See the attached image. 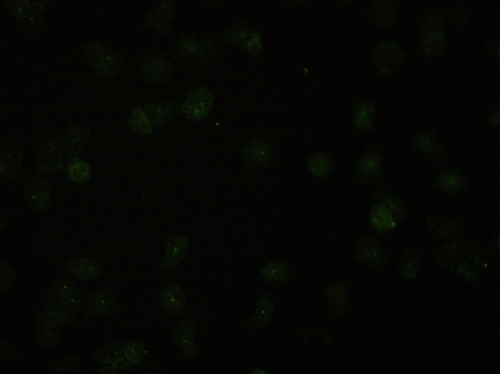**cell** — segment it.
<instances>
[{
	"label": "cell",
	"instance_id": "obj_1",
	"mask_svg": "<svg viewBox=\"0 0 500 374\" xmlns=\"http://www.w3.org/2000/svg\"><path fill=\"white\" fill-rule=\"evenodd\" d=\"M85 53L95 73L104 78H111L120 70V56L110 48L99 43H91L85 47Z\"/></svg>",
	"mask_w": 500,
	"mask_h": 374
},
{
	"label": "cell",
	"instance_id": "obj_2",
	"mask_svg": "<svg viewBox=\"0 0 500 374\" xmlns=\"http://www.w3.org/2000/svg\"><path fill=\"white\" fill-rule=\"evenodd\" d=\"M213 102L211 93L203 87L191 92L182 103L181 111L188 118L200 120L208 115Z\"/></svg>",
	"mask_w": 500,
	"mask_h": 374
},
{
	"label": "cell",
	"instance_id": "obj_3",
	"mask_svg": "<svg viewBox=\"0 0 500 374\" xmlns=\"http://www.w3.org/2000/svg\"><path fill=\"white\" fill-rule=\"evenodd\" d=\"M355 255L357 259L368 267L380 269L384 265L386 256L379 241L375 237H362L356 246Z\"/></svg>",
	"mask_w": 500,
	"mask_h": 374
},
{
	"label": "cell",
	"instance_id": "obj_4",
	"mask_svg": "<svg viewBox=\"0 0 500 374\" xmlns=\"http://www.w3.org/2000/svg\"><path fill=\"white\" fill-rule=\"evenodd\" d=\"M381 172V156L377 146H369L358 160L355 169V175L358 180L371 182L379 177Z\"/></svg>",
	"mask_w": 500,
	"mask_h": 374
},
{
	"label": "cell",
	"instance_id": "obj_5",
	"mask_svg": "<svg viewBox=\"0 0 500 374\" xmlns=\"http://www.w3.org/2000/svg\"><path fill=\"white\" fill-rule=\"evenodd\" d=\"M74 312L75 311L50 300L36 317L35 327L37 330L47 326L61 327L73 320Z\"/></svg>",
	"mask_w": 500,
	"mask_h": 374
},
{
	"label": "cell",
	"instance_id": "obj_6",
	"mask_svg": "<svg viewBox=\"0 0 500 374\" xmlns=\"http://www.w3.org/2000/svg\"><path fill=\"white\" fill-rule=\"evenodd\" d=\"M47 292L50 300L75 311L78 307L81 295L71 281L64 279L54 280L48 287Z\"/></svg>",
	"mask_w": 500,
	"mask_h": 374
},
{
	"label": "cell",
	"instance_id": "obj_7",
	"mask_svg": "<svg viewBox=\"0 0 500 374\" xmlns=\"http://www.w3.org/2000/svg\"><path fill=\"white\" fill-rule=\"evenodd\" d=\"M7 7L13 16L27 26H36L39 22L45 7L42 1L27 0L8 2Z\"/></svg>",
	"mask_w": 500,
	"mask_h": 374
},
{
	"label": "cell",
	"instance_id": "obj_8",
	"mask_svg": "<svg viewBox=\"0 0 500 374\" xmlns=\"http://www.w3.org/2000/svg\"><path fill=\"white\" fill-rule=\"evenodd\" d=\"M375 56L379 71L384 75L393 72L404 59L400 48L396 44L390 42L382 43L377 46Z\"/></svg>",
	"mask_w": 500,
	"mask_h": 374
},
{
	"label": "cell",
	"instance_id": "obj_9",
	"mask_svg": "<svg viewBox=\"0 0 500 374\" xmlns=\"http://www.w3.org/2000/svg\"><path fill=\"white\" fill-rule=\"evenodd\" d=\"M143 76L150 83L159 84L167 81L172 74V66L169 60L161 55L148 58L142 66Z\"/></svg>",
	"mask_w": 500,
	"mask_h": 374
},
{
	"label": "cell",
	"instance_id": "obj_10",
	"mask_svg": "<svg viewBox=\"0 0 500 374\" xmlns=\"http://www.w3.org/2000/svg\"><path fill=\"white\" fill-rule=\"evenodd\" d=\"M272 156L271 146L259 139L250 141L242 153L243 161L248 167H265L270 163Z\"/></svg>",
	"mask_w": 500,
	"mask_h": 374
},
{
	"label": "cell",
	"instance_id": "obj_11",
	"mask_svg": "<svg viewBox=\"0 0 500 374\" xmlns=\"http://www.w3.org/2000/svg\"><path fill=\"white\" fill-rule=\"evenodd\" d=\"M50 185L43 178L36 177L27 184L26 198L35 209L43 211L49 207L51 203Z\"/></svg>",
	"mask_w": 500,
	"mask_h": 374
},
{
	"label": "cell",
	"instance_id": "obj_12",
	"mask_svg": "<svg viewBox=\"0 0 500 374\" xmlns=\"http://www.w3.org/2000/svg\"><path fill=\"white\" fill-rule=\"evenodd\" d=\"M161 304L169 315L177 317L182 315L186 304L185 295L178 285L169 283L161 289L160 295Z\"/></svg>",
	"mask_w": 500,
	"mask_h": 374
},
{
	"label": "cell",
	"instance_id": "obj_13",
	"mask_svg": "<svg viewBox=\"0 0 500 374\" xmlns=\"http://www.w3.org/2000/svg\"><path fill=\"white\" fill-rule=\"evenodd\" d=\"M119 302L109 292L98 291L90 295L85 304V312L90 315L109 314L120 308Z\"/></svg>",
	"mask_w": 500,
	"mask_h": 374
},
{
	"label": "cell",
	"instance_id": "obj_14",
	"mask_svg": "<svg viewBox=\"0 0 500 374\" xmlns=\"http://www.w3.org/2000/svg\"><path fill=\"white\" fill-rule=\"evenodd\" d=\"M195 333L194 325L187 320L179 322L174 333L175 343L189 357H194L197 353V348L193 339Z\"/></svg>",
	"mask_w": 500,
	"mask_h": 374
},
{
	"label": "cell",
	"instance_id": "obj_15",
	"mask_svg": "<svg viewBox=\"0 0 500 374\" xmlns=\"http://www.w3.org/2000/svg\"><path fill=\"white\" fill-rule=\"evenodd\" d=\"M142 110L152 125L159 126L165 124L175 115L177 107L175 103L169 101L146 104L143 106Z\"/></svg>",
	"mask_w": 500,
	"mask_h": 374
},
{
	"label": "cell",
	"instance_id": "obj_16",
	"mask_svg": "<svg viewBox=\"0 0 500 374\" xmlns=\"http://www.w3.org/2000/svg\"><path fill=\"white\" fill-rule=\"evenodd\" d=\"M426 225L430 231L443 237L457 236L462 230V225L457 220L438 215L428 216Z\"/></svg>",
	"mask_w": 500,
	"mask_h": 374
},
{
	"label": "cell",
	"instance_id": "obj_17",
	"mask_svg": "<svg viewBox=\"0 0 500 374\" xmlns=\"http://www.w3.org/2000/svg\"><path fill=\"white\" fill-rule=\"evenodd\" d=\"M39 152L38 164L40 169L51 172L61 168L62 150L58 142L48 141L43 144Z\"/></svg>",
	"mask_w": 500,
	"mask_h": 374
},
{
	"label": "cell",
	"instance_id": "obj_18",
	"mask_svg": "<svg viewBox=\"0 0 500 374\" xmlns=\"http://www.w3.org/2000/svg\"><path fill=\"white\" fill-rule=\"evenodd\" d=\"M419 42L421 50L426 55L435 57L444 51L447 40L441 30H433L422 32Z\"/></svg>",
	"mask_w": 500,
	"mask_h": 374
},
{
	"label": "cell",
	"instance_id": "obj_19",
	"mask_svg": "<svg viewBox=\"0 0 500 374\" xmlns=\"http://www.w3.org/2000/svg\"><path fill=\"white\" fill-rule=\"evenodd\" d=\"M68 268L75 277L83 280L95 279L102 272L101 266L96 262L85 257L71 260Z\"/></svg>",
	"mask_w": 500,
	"mask_h": 374
},
{
	"label": "cell",
	"instance_id": "obj_20",
	"mask_svg": "<svg viewBox=\"0 0 500 374\" xmlns=\"http://www.w3.org/2000/svg\"><path fill=\"white\" fill-rule=\"evenodd\" d=\"M466 180L460 173L449 170L441 172L437 178V184L442 191L456 195L463 191L466 186Z\"/></svg>",
	"mask_w": 500,
	"mask_h": 374
},
{
	"label": "cell",
	"instance_id": "obj_21",
	"mask_svg": "<svg viewBox=\"0 0 500 374\" xmlns=\"http://www.w3.org/2000/svg\"><path fill=\"white\" fill-rule=\"evenodd\" d=\"M174 8L171 1L162 2L150 12L147 18L148 24L159 31H167Z\"/></svg>",
	"mask_w": 500,
	"mask_h": 374
},
{
	"label": "cell",
	"instance_id": "obj_22",
	"mask_svg": "<svg viewBox=\"0 0 500 374\" xmlns=\"http://www.w3.org/2000/svg\"><path fill=\"white\" fill-rule=\"evenodd\" d=\"M98 364L107 365L125 358L124 344L116 341L107 342L100 347L93 354Z\"/></svg>",
	"mask_w": 500,
	"mask_h": 374
},
{
	"label": "cell",
	"instance_id": "obj_23",
	"mask_svg": "<svg viewBox=\"0 0 500 374\" xmlns=\"http://www.w3.org/2000/svg\"><path fill=\"white\" fill-rule=\"evenodd\" d=\"M187 247L186 239L176 236L172 238L168 245L162 260V266L166 269H172L182 259Z\"/></svg>",
	"mask_w": 500,
	"mask_h": 374
},
{
	"label": "cell",
	"instance_id": "obj_24",
	"mask_svg": "<svg viewBox=\"0 0 500 374\" xmlns=\"http://www.w3.org/2000/svg\"><path fill=\"white\" fill-rule=\"evenodd\" d=\"M370 221L372 226L377 231L381 233L391 230L396 226L395 219L392 215L379 203L374 206L371 209Z\"/></svg>",
	"mask_w": 500,
	"mask_h": 374
},
{
	"label": "cell",
	"instance_id": "obj_25",
	"mask_svg": "<svg viewBox=\"0 0 500 374\" xmlns=\"http://www.w3.org/2000/svg\"><path fill=\"white\" fill-rule=\"evenodd\" d=\"M307 167L313 176L319 177L328 176L332 171L333 163L331 157L324 152L314 153L308 160Z\"/></svg>",
	"mask_w": 500,
	"mask_h": 374
},
{
	"label": "cell",
	"instance_id": "obj_26",
	"mask_svg": "<svg viewBox=\"0 0 500 374\" xmlns=\"http://www.w3.org/2000/svg\"><path fill=\"white\" fill-rule=\"evenodd\" d=\"M374 108L368 101H361L355 108L354 123L355 126L362 131H369L373 127L374 122Z\"/></svg>",
	"mask_w": 500,
	"mask_h": 374
},
{
	"label": "cell",
	"instance_id": "obj_27",
	"mask_svg": "<svg viewBox=\"0 0 500 374\" xmlns=\"http://www.w3.org/2000/svg\"><path fill=\"white\" fill-rule=\"evenodd\" d=\"M263 278L269 281H288L292 277L290 267L284 262L274 261L269 263L261 270Z\"/></svg>",
	"mask_w": 500,
	"mask_h": 374
},
{
	"label": "cell",
	"instance_id": "obj_28",
	"mask_svg": "<svg viewBox=\"0 0 500 374\" xmlns=\"http://www.w3.org/2000/svg\"><path fill=\"white\" fill-rule=\"evenodd\" d=\"M375 196L378 203L383 205L395 219H401L405 216L407 207L399 198L382 191H377Z\"/></svg>",
	"mask_w": 500,
	"mask_h": 374
},
{
	"label": "cell",
	"instance_id": "obj_29",
	"mask_svg": "<svg viewBox=\"0 0 500 374\" xmlns=\"http://www.w3.org/2000/svg\"><path fill=\"white\" fill-rule=\"evenodd\" d=\"M373 12L376 20L384 27H391L394 23L396 17V6L391 1H382L376 5Z\"/></svg>",
	"mask_w": 500,
	"mask_h": 374
},
{
	"label": "cell",
	"instance_id": "obj_30",
	"mask_svg": "<svg viewBox=\"0 0 500 374\" xmlns=\"http://www.w3.org/2000/svg\"><path fill=\"white\" fill-rule=\"evenodd\" d=\"M346 286L341 282L331 284L327 291V296L333 312L340 313L346 303Z\"/></svg>",
	"mask_w": 500,
	"mask_h": 374
},
{
	"label": "cell",
	"instance_id": "obj_31",
	"mask_svg": "<svg viewBox=\"0 0 500 374\" xmlns=\"http://www.w3.org/2000/svg\"><path fill=\"white\" fill-rule=\"evenodd\" d=\"M130 128L134 132L143 135L150 134L152 130V124L142 109L135 107L132 111L128 119Z\"/></svg>",
	"mask_w": 500,
	"mask_h": 374
},
{
	"label": "cell",
	"instance_id": "obj_32",
	"mask_svg": "<svg viewBox=\"0 0 500 374\" xmlns=\"http://www.w3.org/2000/svg\"><path fill=\"white\" fill-rule=\"evenodd\" d=\"M470 11L469 6L462 1L454 3L450 12L452 24L457 30H462L468 24Z\"/></svg>",
	"mask_w": 500,
	"mask_h": 374
},
{
	"label": "cell",
	"instance_id": "obj_33",
	"mask_svg": "<svg viewBox=\"0 0 500 374\" xmlns=\"http://www.w3.org/2000/svg\"><path fill=\"white\" fill-rule=\"evenodd\" d=\"M87 137L86 133L81 128H73L65 137V151L69 156L79 153Z\"/></svg>",
	"mask_w": 500,
	"mask_h": 374
},
{
	"label": "cell",
	"instance_id": "obj_34",
	"mask_svg": "<svg viewBox=\"0 0 500 374\" xmlns=\"http://www.w3.org/2000/svg\"><path fill=\"white\" fill-rule=\"evenodd\" d=\"M273 308L271 298L267 295L263 297L256 309L252 320L253 325L257 328L265 326L270 319Z\"/></svg>",
	"mask_w": 500,
	"mask_h": 374
},
{
	"label": "cell",
	"instance_id": "obj_35",
	"mask_svg": "<svg viewBox=\"0 0 500 374\" xmlns=\"http://www.w3.org/2000/svg\"><path fill=\"white\" fill-rule=\"evenodd\" d=\"M60 327L47 326L38 330L37 339L39 344L45 348H52L58 344L61 339Z\"/></svg>",
	"mask_w": 500,
	"mask_h": 374
},
{
	"label": "cell",
	"instance_id": "obj_36",
	"mask_svg": "<svg viewBox=\"0 0 500 374\" xmlns=\"http://www.w3.org/2000/svg\"><path fill=\"white\" fill-rule=\"evenodd\" d=\"M415 145L422 152L429 156L435 157L441 152V146L437 139L428 134H422L417 137Z\"/></svg>",
	"mask_w": 500,
	"mask_h": 374
},
{
	"label": "cell",
	"instance_id": "obj_37",
	"mask_svg": "<svg viewBox=\"0 0 500 374\" xmlns=\"http://www.w3.org/2000/svg\"><path fill=\"white\" fill-rule=\"evenodd\" d=\"M415 251L407 252L403 256L399 264L400 274L406 277L415 276L419 263L418 256Z\"/></svg>",
	"mask_w": 500,
	"mask_h": 374
},
{
	"label": "cell",
	"instance_id": "obj_38",
	"mask_svg": "<svg viewBox=\"0 0 500 374\" xmlns=\"http://www.w3.org/2000/svg\"><path fill=\"white\" fill-rule=\"evenodd\" d=\"M420 24L422 32L441 30L443 20L439 12L434 9H430L422 16Z\"/></svg>",
	"mask_w": 500,
	"mask_h": 374
},
{
	"label": "cell",
	"instance_id": "obj_39",
	"mask_svg": "<svg viewBox=\"0 0 500 374\" xmlns=\"http://www.w3.org/2000/svg\"><path fill=\"white\" fill-rule=\"evenodd\" d=\"M125 357L132 364L142 361L146 357L147 351L141 343L130 341L124 344Z\"/></svg>",
	"mask_w": 500,
	"mask_h": 374
},
{
	"label": "cell",
	"instance_id": "obj_40",
	"mask_svg": "<svg viewBox=\"0 0 500 374\" xmlns=\"http://www.w3.org/2000/svg\"><path fill=\"white\" fill-rule=\"evenodd\" d=\"M70 178L74 181L82 182L88 179L90 175L89 165L82 160L75 159L70 163L68 168Z\"/></svg>",
	"mask_w": 500,
	"mask_h": 374
},
{
	"label": "cell",
	"instance_id": "obj_41",
	"mask_svg": "<svg viewBox=\"0 0 500 374\" xmlns=\"http://www.w3.org/2000/svg\"><path fill=\"white\" fill-rule=\"evenodd\" d=\"M460 250L456 244H445L437 250L435 253V258L440 263H452L458 258L460 254Z\"/></svg>",
	"mask_w": 500,
	"mask_h": 374
},
{
	"label": "cell",
	"instance_id": "obj_42",
	"mask_svg": "<svg viewBox=\"0 0 500 374\" xmlns=\"http://www.w3.org/2000/svg\"><path fill=\"white\" fill-rule=\"evenodd\" d=\"M200 44L194 38L185 36L181 38L178 43V49L180 53L184 56L197 55Z\"/></svg>",
	"mask_w": 500,
	"mask_h": 374
},
{
	"label": "cell",
	"instance_id": "obj_43",
	"mask_svg": "<svg viewBox=\"0 0 500 374\" xmlns=\"http://www.w3.org/2000/svg\"><path fill=\"white\" fill-rule=\"evenodd\" d=\"M20 157V155L17 150L15 149H12V150L8 149V151L4 153L3 160L1 159L3 162H1V169H3V171L6 169L7 172L9 173L10 169H12L13 174L16 171L19 166Z\"/></svg>",
	"mask_w": 500,
	"mask_h": 374
},
{
	"label": "cell",
	"instance_id": "obj_44",
	"mask_svg": "<svg viewBox=\"0 0 500 374\" xmlns=\"http://www.w3.org/2000/svg\"><path fill=\"white\" fill-rule=\"evenodd\" d=\"M133 364L125 357L113 363L104 365L96 371L98 374H117L128 370Z\"/></svg>",
	"mask_w": 500,
	"mask_h": 374
},
{
	"label": "cell",
	"instance_id": "obj_45",
	"mask_svg": "<svg viewBox=\"0 0 500 374\" xmlns=\"http://www.w3.org/2000/svg\"><path fill=\"white\" fill-rule=\"evenodd\" d=\"M80 362L78 358L69 357L61 359L55 367V373H75L80 369Z\"/></svg>",
	"mask_w": 500,
	"mask_h": 374
},
{
	"label": "cell",
	"instance_id": "obj_46",
	"mask_svg": "<svg viewBox=\"0 0 500 374\" xmlns=\"http://www.w3.org/2000/svg\"><path fill=\"white\" fill-rule=\"evenodd\" d=\"M15 274L7 264L4 262L0 263V289L5 291L12 287L15 280Z\"/></svg>",
	"mask_w": 500,
	"mask_h": 374
}]
</instances>
